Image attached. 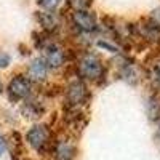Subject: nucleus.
<instances>
[{
	"label": "nucleus",
	"mask_w": 160,
	"mask_h": 160,
	"mask_svg": "<svg viewBox=\"0 0 160 160\" xmlns=\"http://www.w3.org/2000/svg\"><path fill=\"white\" fill-rule=\"evenodd\" d=\"M78 72H80V75L85 77V78L95 80L102 72V62H101V59L96 55L87 53V55L78 61Z\"/></svg>",
	"instance_id": "obj_1"
},
{
	"label": "nucleus",
	"mask_w": 160,
	"mask_h": 160,
	"mask_svg": "<svg viewBox=\"0 0 160 160\" xmlns=\"http://www.w3.org/2000/svg\"><path fill=\"white\" fill-rule=\"evenodd\" d=\"M28 142L38 152H43L50 146V131L45 125H35L28 133Z\"/></svg>",
	"instance_id": "obj_2"
},
{
	"label": "nucleus",
	"mask_w": 160,
	"mask_h": 160,
	"mask_svg": "<svg viewBox=\"0 0 160 160\" xmlns=\"http://www.w3.org/2000/svg\"><path fill=\"white\" fill-rule=\"evenodd\" d=\"M8 91H10V96L13 99H22L26 96H29V93H31V82H29V78H26V77H15L10 82L8 85Z\"/></svg>",
	"instance_id": "obj_3"
},
{
	"label": "nucleus",
	"mask_w": 160,
	"mask_h": 160,
	"mask_svg": "<svg viewBox=\"0 0 160 160\" xmlns=\"http://www.w3.org/2000/svg\"><path fill=\"white\" fill-rule=\"evenodd\" d=\"M88 96L87 88L82 82H72L68 88V93H66V98H68L69 106H77V104H82Z\"/></svg>",
	"instance_id": "obj_4"
},
{
	"label": "nucleus",
	"mask_w": 160,
	"mask_h": 160,
	"mask_svg": "<svg viewBox=\"0 0 160 160\" xmlns=\"http://www.w3.org/2000/svg\"><path fill=\"white\" fill-rule=\"evenodd\" d=\"M74 22L77 24L78 29H82L85 32H90L96 28V18L90 11H75L74 13Z\"/></svg>",
	"instance_id": "obj_5"
},
{
	"label": "nucleus",
	"mask_w": 160,
	"mask_h": 160,
	"mask_svg": "<svg viewBox=\"0 0 160 160\" xmlns=\"http://www.w3.org/2000/svg\"><path fill=\"white\" fill-rule=\"evenodd\" d=\"M64 61V51L59 45L51 43L47 47V62L51 68H59Z\"/></svg>",
	"instance_id": "obj_6"
},
{
	"label": "nucleus",
	"mask_w": 160,
	"mask_h": 160,
	"mask_svg": "<svg viewBox=\"0 0 160 160\" xmlns=\"http://www.w3.org/2000/svg\"><path fill=\"white\" fill-rule=\"evenodd\" d=\"M55 155H56V160H74L75 149H74V146L69 144L68 141H59L56 144Z\"/></svg>",
	"instance_id": "obj_7"
},
{
	"label": "nucleus",
	"mask_w": 160,
	"mask_h": 160,
	"mask_svg": "<svg viewBox=\"0 0 160 160\" xmlns=\"http://www.w3.org/2000/svg\"><path fill=\"white\" fill-rule=\"evenodd\" d=\"M47 62L43 59H34L32 64L29 66V77L34 80H43L47 77Z\"/></svg>",
	"instance_id": "obj_8"
},
{
	"label": "nucleus",
	"mask_w": 160,
	"mask_h": 160,
	"mask_svg": "<svg viewBox=\"0 0 160 160\" xmlns=\"http://www.w3.org/2000/svg\"><path fill=\"white\" fill-rule=\"evenodd\" d=\"M37 18H38L40 22H42L43 28H47V29H55L56 26H58V22H59V19L56 18V15H55V13H51V11H42V13H38Z\"/></svg>",
	"instance_id": "obj_9"
},
{
	"label": "nucleus",
	"mask_w": 160,
	"mask_h": 160,
	"mask_svg": "<svg viewBox=\"0 0 160 160\" xmlns=\"http://www.w3.org/2000/svg\"><path fill=\"white\" fill-rule=\"evenodd\" d=\"M69 3L75 11H85L91 5V0H69Z\"/></svg>",
	"instance_id": "obj_10"
},
{
	"label": "nucleus",
	"mask_w": 160,
	"mask_h": 160,
	"mask_svg": "<svg viewBox=\"0 0 160 160\" xmlns=\"http://www.w3.org/2000/svg\"><path fill=\"white\" fill-rule=\"evenodd\" d=\"M149 114L154 118L160 117V101L158 99H151L149 101Z\"/></svg>",
	"instance_id": "obj_11"
},
{
	"label": "nucleus",
	"mask_w": 160,
	"mask_h": 160,
	"mask_svg": "<svg viewBox=\"0 0 160 160\" xmlns=\"http://www.w3.org/2000/svg\"><path fill=\"white\" fill-rule=\"evenodd\" d=\"M59 2H61V0H37V3L40 7L47 8V10H55L59 5Z\"/></svg>",
	"instance_id": "obj_12"
},
{
	"label": "nucleus",
	"mask_w": 160,
	"mask_h": 160,
	"mask_svg": "<svg viewBox=\"0 0 160 160\" xmlns=\"http://www.w3.org/2000/svg\"><path fill=\"white\" fill-rule=\"evenodd\" d=\"M8 64H10V56L7 55V53L0 51V68H7Z\"/></svg>",
	"instance_id": "obj_13"
},
{
	"label": "nucleus",
	"mask_w": 160,
	"mask_h": 160,
	"mask_svg": "<svg viewBox=\"0 0 160 160\" xmlns=\"http://www.w3.org/2000/svg\"><path fill=\"white\" fill-rule=\"evenodd\" d=\"M152 21H154L157 26H160V8H157V10L152 11Z\"/></svg>",
	"instance_id": "obj_14"
},
{
	"label": "nucleus",
	"mask_w": 160,
	"mask_h": 160,
	"mask_svg": "<svg viewBox=\"0 0 160 160\" xmlns=\"http://www.w3.org/2000/svg\"><path fill=\"white\" fill-rule=\"evenodd\" d=\"M154 80H157V82L160 83V66H158V68H155V71H154Z\"/></svg>",
	"instance_id": "obj_15"
},
{
	"label": "nucleus",
	"mask_w": 160,
	"mask_h": 160,
	"mask_svg": "<svg viewBox=\"0 0 160 160\" xmlns=\"http://www.w3.org/2000/svg\"><path fill=\"white\" fill-rule=\"evenodd\" d=\"M3 151H5V142L2 141V138H0V155L3 154Z\"/></svg>",
	"instance_id": "obj_16"
},
{
	"label": "nucleus",
	"mask_w": 160,
	"mask_h": 160,
	"mask_svg": "<svg viewBox=\"0 0 160 160\" xmlns=\"http://www.w3.org/2000/svg\"><path fill=\"white\" fill-rule=\"evenodd\" d=\"M0 93H2V83H0Z\"/></svg>",
	"instance_id": "obj_17"
}]
</instances>
